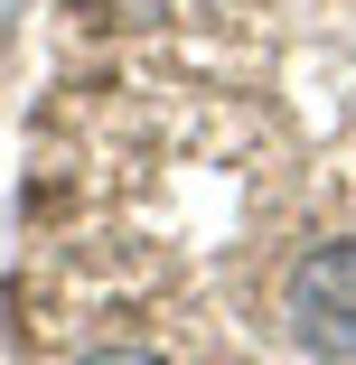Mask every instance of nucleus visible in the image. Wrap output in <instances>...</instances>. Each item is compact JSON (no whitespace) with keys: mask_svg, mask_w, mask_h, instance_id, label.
Listing matches in <instances>:
<instances>
[{"mask_svg":"<svg viewBox=\"0 0 356 365\" xmlns=\"http://www.w3.org/2000/svg\"><path fill=\"white\" fill-rule=\"evenodd\" d=\"M281 309H291V346H300V356L356 365V244H319V253L291 272Z\"/></svg>","mask_w":356,"mask_h":365,"instance_id":"1","label":"nucleus"},{"mask_svg":"<svg viewBox=\"0 0 356 365\" xmlns=\"http://www.w3.org/2000/svg\"><path fill=\"white\" fill-rule=\"evenodd\" d=\"M169 0H103V19H160Z\"/></svg>","mask_w":356,"mask_h":365,"instance_id":"2","label":"nucleus"},{"mask_svg":"<svg viewBox=\"0 0 356 365\" xmlns=\"http://www.w3.org/2000/svg\"><path fill=\"white\" fill-rule=\"evenodd\" d=\"M76 365H160V356H131V346H103V356H76Z\"/></svg>","mask_w":356,"mask_h":365,"instance_id":"3","label":"nucleus"}]
</instances>
